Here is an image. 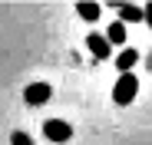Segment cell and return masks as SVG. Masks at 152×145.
<instances>
[{"label": "cell", "mask_w": 152, "mask_h": 145, "mask_svg": "<svg viewBox=\"0 0 152 145\" xmlns=\"http://www.w3.org/2000/svg\"><path fill=\"white\" fill-rule=\"evenodd\" d=\"M136 92H139V79L132 76V72H119V79L113 86V102L116 106H129L136 99Z\"/></svg>", "instance_id": "cell-1"}, {"label": "cell", "mask_w": 152, "mask_h": 145, "mask_svg": "<svg viewBox=\"0 0 152 145\" xmlns=\"http://www.w3.org/2000/svg\"><path fill=\"white\" fill-rule=\"evenodd\" d=\"M43 138H50V142H69L73 138V125L66 122V119H46L43 122Z\"/></svg>", "instance_id": "cell-2"}, {"label": "cell", "mask_w": 152, "mask_h": 145, "mask_svg": "<svg viewBox=\"0 0 152 145\" xmlns=\"http://www.w3.org/2000/svg\"><path fill=\"white\" fill-rule=\"evenodd\" d=\"M50 96H53V86L50 83H30L27 89H23V102L27 106H46Z\"/></svg>", "instance_id": "cell-3"}, {"label": "cell", "mask_w": 152, "mask_h": 145, "mask_svg": "<svg viewBox=\"0 0 152 145\" xmlns=\"http://www.w3.org/2000/svg\"><path fill=\"white\" fill-rule=\"evenodd\" d=\"M86 46H89V53L96 56V63L109 59V53H113V46H109V40L103 33H86Z\"/></svg>", "instance_id": "cell-4"}, {"label": "cell", "mask_w": 152, "mask_h": 145, "mask_svg": "<svg viewBox=\"0 0 152 145\" xmlns=\"http://www.w3.org/2000/svg\"><path fill=\"white\" fill-rule=\"evenodd\" d=\"M109 7H113L116 13H119V20L126 23V27H129V23H142V7L129 4V0H126V4H122V0H113Z\"/></svg>", "instance_id": "cell-5"}, {"label": "cell", "mask_w": 152, "mask_h": 145, "mask_svg": "<svg viewBox=\"0 0 152 145\" xmlns=\"http://www.w3.org/2000/svg\"><path fill=\"white\" fill-rule=\"evenodd\" d=\"M76 13H80V20H86V23H96L99 17H103V7H99L96 0H76Z\"/></svg>", "instance_id": "cell-6"}, {"label": "cell", "mask_w": 152, "mask_h": 145, "mask_svg": "<svg viewBox=\"0 0 152 145\" xmlns=\"http://www.w3.org/2000/svg\"><path fill=\"white\" fill-rule=\"evenodd\" d=\"M136 63H139V53L132 50V46H122L119 56H116V69H119V72H132Z\"/></svg>", "instance_id": "cell-7"}, {"label": "cell", "mask_w": 152, "mask_h": 145, "mask_svg": "<svg viewBox=\"0 0 152 145\" xmlns=\"http://www.w3.org/2000/svg\"><path fill=\"white\" fill-rule=\"evenodd\" d=\"M103 36L109 40V46H122V43H126V23H122V20L109 23V30H106Z\"/></svg>", "instance_id": "cell-8"}, {"label": "cell", "mask_w": 152, "mask_h": 145, "mask_svg": "<svg viewBox=\"0 0 152 145\" xmlns=\"http://www.w3.org/2000/svg\"><path fill=\"white\" fill-rule=\"evenodd\" d=\"M10 145H33V138H30L27 132H13V135H10Z\"/></svg>", "instance_id": "cell-9"}, {"label": "cell", "mask_w": 152, "mask_h": 145, "mask_svg": "<svg viewBox=\"0 0 152 145\" xmlns=\"http://www.w3.org/2000/svg\"><path fill=\"white\" fill-rule=\"evenodd\" d=\"M142 23H149V30H152V0L142 7Z\"/></svg>", "instance_id": "cell-10"}]
</instances>
